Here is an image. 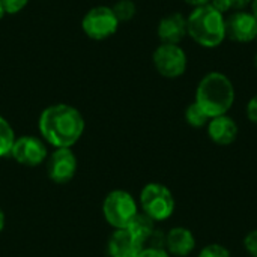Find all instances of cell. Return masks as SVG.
I'll use <instances>...</instances> for the list:
<instances>
[{"label":"cell","mask_w":257,"mask_h":257,"mask_svg":"<svg viewBox=\"0 0 257 257\" xmlns=\"http://www.w3.org/2000/svg\"><path fill=\"white\" fill-rule=\"evenodd\" d=\"M199 257H232L230 251L221 244H209L203 247L199 253Z\"/></svg>","instance_id":"d6986e66"},{"label":"cell","mask_w":257,"mask_h":257,"mask_svg":"<svg viewBox=\"0 0 257 257\" xmlns=\"http://www.w3.org/2000/svg\"><path fill=\"white\" fill-rule=\"evenodd\" d=\"M209 139L220 146L232 145L238 137V123L227 114L209 119L206 125Z\"/></svg>","instance_id":"7c38bea8"},{"label":"cell","mask_w":257,"mask_h":257,"mask_svg":"<svg viewBox=\"0 0 257 257\" xmlns=\"http://www.w3.org/2000/svg\"><path fill=\"white\" fill-rule=\"evenodd\" d=\"M187 5H190L193 9L194 8H200V6H206V5H209L211 3V0H184Z\"/></svg>","instance_id":"484cf974"},{"label":"cell","mask_w":257,"mask_h":257,"mask_svg":"<svg viewBox=\"0 0 257 257\" xmlns=\"http://www.w3.org/2000/svg\"><path fill=\"white\" fill-rule=\"evenodd\" d=\"M152 62L160 75L166 78H178L185 74L188 57L181 45L160 44L152 54Z\"/></svg>","instance_id":"52a82bcc"},{"label":"cell","mask_w":257,"mask_h":257,"mask_svg":"<svg viewBox=\"0 0 257 257\" xmlns=\"http://www.w3.org/2000/svg\"><path fill=\"white\" fill-rule=\"evenodd\" d=\"M244 248L251 257H257V230H251L245 235Z\"/></svg>","instance_id":"44dd1931"},{"label":"cell","mask_w":257,"mask_h":257,"mask_svg":"<svg viewBox=\"0 0 257 257\" xmlns=\"http://www.w3.org/2000/svg\"><path fill=\"white\" fill-rule=\"evenodd\" d=\"M0 2H2L5 14H9V15H15L21 12L29 3V0H0Z\"/></svg>","instance_id":"ffe728a7"},{"label":"cell","mask_w":257,"mask_h":257,"mask_svg":"<svg viewBox=\"0 0 257 257\" xmlns=\"http://www.w3.org/2000/svg\"><path fill=\"white\" fill-rule=\"evenodd\" d=\"M39 131L47 143L57 148L74 146L83 131L84 117L83 114L69 104H53L39 116Z\"/></svg>","instance_id":"6da1fadb"},{"label":"cell","mask_w":257,"mask_h":257,"mask_svg":"<svg viewBox=\"0 0 257 257\" xmlns=\"http://www.w3.org/2000/svg\"><path fill=\"white\" fill-rule=\"evenodd\" d=\"M157 35L161 44L179 45L187 36V17L181 12H172L163 17L158 23Z\"/></svg>","instance_id":"8fae6325"},{"label":"cell","mask_w":257,"mask_h":257,"mask_svg":"<svg viewBox=\"0 0 257 257\" xmlns=\"http://www.w3.org/2000/svg\"><path fill=\"white\" fill-rule=\"evenodd\" d=\"M3 227H5V214H3V211L0 209V232L3 230Z\"/></svg>","instance_id":"83f0119b"},{"label":"cell","mask_w":257,"mask_h":257,"mask_svg":"<svg viewBox=\"0 0 257 257\" xmlns=\"http://www.w3.org/2000/svg\"><path fill=\"white\" fill-rule=\"evenodd\" d=\"M11 155L18 164L35 167L47 160L48 152L45 143L41 139L35 136H23L15 139Z\"/></svg>","instance_id":"ba28073f"},{"label":"cell","mask_w":257,"mask_h":257,"mask_svg":"<svg viewBox=\"0 0 257 257\" xmlns=\"http://www.w3.org/2000/svg\"><path fill=\"white\" fill-rule=\"evenodd\" d=\"M250 8H251V14L257 18V0H253V2H251V6H250Z\"/></svg>","instance_id":"4316f807"},{"label":"cell","mask_w":257,"mask_h":257,"mask_svg":"<svg viewBox=\"0 0 257 257\" xmlns=\"http://www.w3.org/2000/svg\"><path fill=\"white\" fill-rule=\"evenodd\" d=\"M143 247L145 245L126 229H116L108 239L110 257H137Z\"/></svg>","instance_id":"4fadbf2b"},{"label":"cell","mask_w":257,"mask_h":257,"mask_svg":"<svg viewBox=\"0 0 257 257\" xmlns=\"http://www.w3.org/2000/svg\"><path fill=\"white\" fill-rule=\"evenodd\" d=\"M140 206L154 221H164L175 212V197L166 185L151 182L140 193Z\"/></svg>","instance_id":"277c9868"},{"label":"cell","mask_w":257,"mask_h":257,"mask_svg":"<svg viewBox=\"0 0 257 257\" xmlns=\"http://www.w3.org/2000/svg\"><path fill=\"white\" fill-rule=\"evenodd\" d=\"M116 18L119 20V23H126L130 20H133L137 14V6L133 0H117L113 6H111Z\"/></svg>","instance_id":"ac0fdd59"},{"label":"cell","mask_w":257,"mask_h":257,"mask_svg":"<svg viewBox=\"0 0 257 257\" xmlns=\"http://www.w3.org/2000/svg\"><path fill=\"white\" fill-rule=\"evenodd\" d=\"M77 172V157L71 148H57L47 161V173L56 184L69 182Z\"/></svg>","instance_id":"9c48e42d"},{"label":"cell","mask_w":257,"mask_h":257,"mask_svg":"<svg viewBox=\"0 0 257 257\" xmlns=\"http://www.w3.org/2000/svg\"><path fill=\"white\" fill-rule=\"evenodd\" d=\"M245 113H247L248 120L257 125V93L248 101L247 108H245Z\"/></svg>","instance_id":"603a6c76"},{"label":"cell","mask_w":257,"mask_h":257,"mask_svg":"<svg viewBox=\"0 0 257 257\" xmlns=\"http://www.w3.org/2000/svg\"><path fill=\"white\" fill-rule=\"evenodd\" d=\"M137 212V202L128 191L114 190L108 193L104 199V218L114 229H126Z\"/></svg>","instance_id":"5b68a950"},{"label":"cell","mask_w":257,"mask_h":257,"mask_svg":"<svg viewBox=\"0 0 257 257\" xmlns=\"http://www.w3.org/2000/svg\"><path fill=\"white\" fill-rule=\"evenodd\" d=\"M194 102L211 119L227 114L235 102V86L226 74L211 71L199 81Z\"/></svg>","instance_id":"7a4b0ae2"},{"label":"cell","mask_w":257,"mask_h":257,"mask_svg":"<svg viewBox=\"0 0 257 257\" xmlns=\"http://www.w3.org/2000/svg\"><path fill=\"white\" fill-rule=\"evenodd\" d=\"M256 42H257V36H256Z\"/></svg>","instance_id":"4dcf8cb0"},{"label":"cell","mask_w":257,"mask_h":257,"mask_svg":"<svg viewBox=\"0 0 257 257\" xmlns=\"http://www.w3.org/2000/svg\"><path fill=\"white\" fill-rule=\"evenodd\" d=\"M215 11H218L220 14H227L230 9H233L232 8V2L230 0H211V3H209Z\"/></svg>","instance_id":"cb8c5ba5"},{"label":"cell","mask_w":257,"mask_h":257,"mask_svg":"<svg viewBox=\"0 0 257 257\" xmlns=\"http://www.w3.org/2000/svg\"><path fill=\"white\" fill-rule=\"evenodd\" d=\"M254 66H256V69H257V54H256V57H254Z\"/></svg>","instance_id":"f546056e"},{"label":"cell","mask_w":257,"mask_h":257,"mask_svg":"<svg viewBox=\"0 0 257 257\" xmlns=\"http://www.w3.org/2000/svg\"><path fill=\"white\" fill-rule=\"evenodd\" d=\"M226 36L239 44L256 41L257 18L247 11H235L226 18Z\"/></svg>","instance_id":"30bf717a"},{"label":"cell","mask_w":257,"mask_h":257,"mask_svg":"<svg viewBox=\"0 0 257 257\" xmlns=\"http://www.w3.org/2000/svg\"><path fill=\"white\" fill-rule=\"evenodd\" d=\"M187 35L203 48H217L226 36V18L211 5L194 8L187 17Z\"/></svg>","instance_id":"3957f363"},{"label":"cell","mask_w":257,"mask_h":257,"mask_svg":"<svg viewBox=\"0 0 257 257\" xmlns=\"http://www.w3.org/2000/svg\"><path fill=\"white\" fill-rule=\"evenodd\" d=\"M209 116L196 104L191 102L187 108H185V120L190 126L193 128H205L209 122Z\"/></svg>","instance_id":"e0dca14e"},{"label":"cell","mask_w":257,"mask_h":257,"mask_svg":"<svg viewBox=\"0 0 257 257\" xmlns=\"http://www.w3.org/2000/svg\"><path fill=\"white\" fill-rule=\"evenodd\" d=\"M164 248L169 254L185 257L196 248V238L193 232L187 227H173L166 233Z\"/></svg>","instance_id":"5bb4252c"},{"label":"cell","mask_w":257,"mask_h":257,"mask_svg":"<svg viewBox=\"0 0 257 257\" xmlns=\"http://www.w3.org/2000/svg\"><path fill=\"white\" fill-rule=\"evenodd\" d=\"M3 15H5V11H3V6H2V2H0V20L3 18Z\"/></svg>","instance_id":"f1b7e54d"},{"label":"cell","mask_w":257,"mask_h":257,"mask_svg":"<svg viewBox=\"0 0 257 257\" xmlns=\"http://www.w3.org/2000/svg\"><path fill=\"white\" fill-rule=\"evenodd\" d=\"M14 143H15V133L11 123L0 114V157L9 155Z\"/></svg>","instance_id":"2e32d148"},{"label":"cell","mask_w":257,"mask_h":257,"mask_svg":"<svg viewBox=\"0 0 257 257\" xmlns=\"http://www.w3.org/2000/svg\"><path fill=\"white\" fill-rule=\"evenodd\" d=\"M232 2V8L235 11H245L247 8L251 6L253 0H230Z\"/></svg>","instance_id":"d4e9b609"},{"label":"cell","mask_w":257,"mask_h":257,"mask_svg":"<svg viewBox=\"0 0 257 257\" xmlns=\"http://www.w3.org/2000/svg\"><path fill=\"white\" fill-rule=\"evenodd\" d=\"M126 230L145 245L155 233V221L151 217H148L145 212H137L136 217L128 224Z\"/></svg>","instance_id":"9a60e30c"},{"label":"cell","mask_w":257,"mask_h":257,"mask_svg":"<svg viewBox=\"0 0 257 257\" xmlns=\"http://www.w3.org/2000/svg\"><path fill=\"white\" fill-rule=\"evenodd\" d=\"M137 257H170V254L164 248H157V247H143L140 254Z\"/></svg>","instance_id":"7402d4cb"},{"label":"cell","mask_w":257,"mask_h":257,"mask_svg":"<svg viewBox=\"0 0 257 257\" xmlns=\"http://www.w3.org/2000/svg\"><path fill=\"white\" fill-rule=\"evenodd\" d=\"M119 24L120 23L116 18L113 9L104 5L89 9L81 20V29L84 35L93 41L108 39L117 32Z\"/></svg>","instance_id":"8992f818"}]
</instances>
